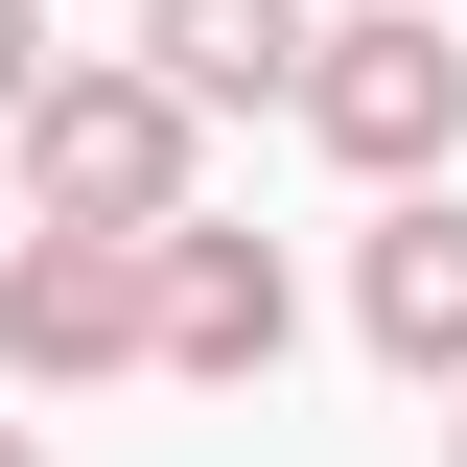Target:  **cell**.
Wrapping results in <instances>:
<instances>
[{
    "label": "cell",
    "mask_w": 467,
    "mask_h": 467,
    "mask_svg": "<svg viewBox=\"0 0 467 467\" xmlns=\"http://www.w3.org/2000/svg\"><path fill=\"white\" fill-rule=\"evenodd\" d=\"M304 140H327L350 187H444V164H467V47H444V0L304 24Z\"/></svg>",
    "instance_id": "obj_1"
},
{
    "label": "cell",
    "mask_w": 467,
    "mask_h": 467,
    "mask_svg": "<svg viewBox=\"0 0 467 467\" xmlns=\"http://www.w3.org/2000/svg\"><path fill=\"white\" fill-rule=\"evenodd\" d=\"M0 140H24V211L47 234H164L187 211V94L164 70H47Z\"/></svg>",
    "instance_id": "obj_2"
},
{
    "label": "cell",
    "mask_w": 467,
    "mask_h": 467,
    "mask_svg": "<svg viewBox=\"0 0 467 467\" xmlns=\"http://www.w3.org/2000/svg\"><path fill=\"white\" fill-rule=\"evenodd\" d=\"M140 350H164V374H281L304 350V281H281V234H211V211H164L140 234Z\"/></svg>",
    "instance_id": "obj_3"
},
{
    "label": "cell",
    "mask_w": 467,
    "mask_h": 467,
    "mask_svg": "<svg viewBox=\"0 0 467 467\" xmlns=\"http://www.w3.org/2000/svg\"><path fill=\"white\" fill-rule=\"evenodd\" d=\"M0 374L24 398L140 374V234H0Z\"/></svg>",
    "instance_id": "obj_4"
},
{
    "label": "cell",
    "mask_w": 467,
    "mask_h": 467,
    "mask_svg": "<svg viewBox=\"0 0 467 467\" xmlns=\"http://www.w3.org/2000/svg\"><path fill=\"white\" fill-rule=\"evenodd\" d=\"M350 327L398 374H467V187H398V234L350 257Z\"/></svg>",
    "instance_id": "obj_5"
},
{
    "label": "cell",
    "mask_w": 467,
    "mask_h": 467,
    "mask_svg": "<svg viewBox=\"0 0 467 467\" xmlns=\"http://www.w3.org/2000/svg\"><path fill=\"white\" fill-rule=\"evenodd\" d=\"M140 70H164L187 117H234V94H304V0H140Z\"/></svg>",
    "instance_id": "obj_6"
},
{
    "label": "cell",
    "mask_w": 467,
    "mask_h": 467,
    "mask_svg": "<svg viewBox=\"0 0 467 467\" xmlns=\"http://www.w3.org/2000/svg\"><path fill=\"white\" fill-rule=\"evenodd\" d=\"M24 94H47V0H0V117H24Z\"/></svg>",
    "instance_id": "obj_7"
},
{
    "label": "cell",
    "mask_w": 467,
    "mask_h": 467,
    "mask_svg": "<svg viewBox=\"0 0 467 467\" xmlns=\"http://www.w3.org/2000/svg\"><path fill=\"white\" fill-rule=\"evenodd\" d=\"M0 467H47V420H0Z\"/></svg>",
    "instance_id": "obj_8"
},
{
    "label": "cell",
    "mask_w": 467,
    "mask_h": 467,
    "mask_svg": "<svg viewBox=\"0 0 467 467\" xmlns=\"http://www.w3.org/2000/svg\"><path fill=\"white\" fill-rule=\"evenodd\" d=\"M444 467H467V420H444Z\"/></svg>",
    "instance_id": "obj_9"
}]
</instances>
